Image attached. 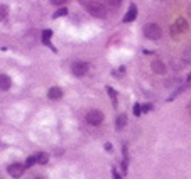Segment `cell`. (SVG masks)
Wrapping results in <instances>:
<instances>
[{"label": "cell", "instance_id": "obj_5", "mask_svg": "<svg viewBox=\"0 0 191 179\" xmlns=\"http://www.w3.org/2000/svg\"><path fill=\"white\" fill-rule=\"evenodd\" d=\"M9 174L12 177H20L24 174V171H26V166L24 164H19V162H14V164H10L9 166Z\"/></svg>", "mask_w": 191, "mask_h": 179}, {"label": "cell", "instance_id": "obj_15", "mask_svg": "<svg viewBox=\"0 0 191 179\" xmlns=\"http://www.w3.org/2000/svg\"><path fill=\"white\" fill-rule=\"evenodd\" d=\"M66 14H68V9H66V7H61V9L58 10L56 14L53 15V17H54V19H58V17H63V15H66Z\"/></svg>", "mask_w": 191, "mask_h": 179}, {"label": "cell", "instance_id": "obj_1", "mask_svg": "<svg viewBox=\"0 0 191 179\" xmlns=\"http://www.w3.org/2000/svg\"><path fill=\"white\" fill-rule=\"evenodd\" d=\"M86 9L93 17H107V9L102 2L98 0H88L86 2Z\"/></svg>", "mask_w": 191, "mask_h": 179}, {"label": "cell", "instance_id": "obj_17", "mask_svg": "<svg viewBox=\"0 0 191 179\" xmlns=\"http://www.w3.org/2000/svg\"><path fill=\"white\" fill-rule=\"evenodd\" d=\"M36 162H37L36 156H31V157H27V161H26V164H24V166H26V167H31V166H34Z\"/></svg>", "mask_w": 191, "mask_h": 179}, {"label": "cell", "instance_id": "obj_21", "mask_svg": "<svg viewBox=\"0 0 191 179\" xmlns=\"http://www.w3.org/2000/svg\"><path fill=\"white\" fill-rule=\"evenodd\" d=\"M112 177H113V179H122V176H120V174L117 172V169H112Z\"/></svg>", "mask_w": 191, "mask_h": 179}, {"label": "cell", "instance_id": "obj_25", "mask_svg": "<svg viewBox=\"0 0 191 179\" xmlns=\"http://www.w3.org/2000/svg\"><path fill=\"white\" fill-rule=\"evenodd\" d=\"M105 149H107L108 152H112V144H105Z\"/></svg>", "mask_w": 191, "mask_h": 179}, {"label": "cell", "instance_id": "obj_3", "mask_svg": "<svg viewBox=\"0 0 191 179\" xmlns=\"http://www.w3.org/2000/svg\"><path fill=\"white\" fill-rule=\"evenodd\" d=\"M85 118H86V122H88L90 125L97 127V125H100V123L103 122V113L100 110H90L88 113H86Z\"/></svg>", "mask_w": 191, "mask_h": 179}, {"label": "cell", "instance_id": "obj_26", "mask_svg": "<svg viewBox=\"0 0 191 179\" xmlns=\"http://www.w3.org/2000/svg\"><path fill=\"white\" fill-rule=\"evenodd\" d=\"M188 113H189V115H191V102H189V103H188Z\"/></svg>", "mask_w": 191, "mask_h": 179}, {"label": "cell", "instance_id": "obj_13", "mask_svg": "<svg viewBox=\"0 0 191 179\" xmlns=\"http://www.w3.org/2000/svg\"><path fill=\"white\" fill-rule=\"evenodd\" d=\"M107 91H108V97L112 100V103H113V105H117V93H115V90L112 88V86H107Z\"/></svg>", "mask_w": 191, "mask_h": 179}, {"label": "cell", "instance_id": "obj_16", "mask_svg": "<svg viewBox=\"0 0 191 179\" xmlns=\"http://www.w3.org/2000/svg\"><path fill=\"white\" fill-rule=\"evenodd\" d=\"M107 3L112 7V9H117V7H120V3H122V0H105Z\"/></svg>", "mask_w": 191, "mask_h": 179}, {"label": "cell", "instance_id": "obj_12", "mask_svg": "<svg viewBox=\"0 0 191 179\" xmlns=\"http://www.w3.org/2000/svg\"><path fill=\"white\" fill-rule=\"evenodd\" d=\"M181 61L183 63H191V47L184 49V52H183V56H181Z\"/></svg>", "mask_w": 191, "mask_h": 179}, {"label": "cell", "instance_id": "obj_18", "mask_svg": "<svg viewBox=\"0 0 191 179\" xmlns=\"http://www.w3.org/2000/svg\"><path fill=\"white\" fill-rule=\"evenodd\" d=\"M140 113H142V105L135 103V105H134V115L135 117H140Z\"/></svg>", "mask_w": 191, "mask_h": 179}, {"label": "cell", "instance_id": "obj_11", "mask_svg": "<svg viewBox=\"0 0 191 179\" xmlns=\"http://www.w3.org/2000/svg\"><path fill=\"white\" fill-rule=\"evenodd\" d=\"M127 125V115H118L117 117V120H115V128H117V130H122L123 127Z\"/></svg>", "mask_w": 191, "mask_h": 179}, {"label": "cell", "instance_id": "obj_23", "mask_svg": "<svg viewBox=\"0 0 191 179\" xmlns=\"http://www.w3.org/2000/svg\"><path fill=\"white\" fill-rule=\"evenodd\" d=\"M66 2H68V0H51V3H54V5H63Z\"/></svg>", "mask_w": 191, "mask_h": 179}, {"label": "cell", "instance_id": "obj_4", "mask_svg": "<svg viewBox=\"0 0 191 179\" xmlns=\"http://www.w3.org/2000/svg\"><path fill=\"white\" fill-rule=\"evenodd\" d=\"M90 69V64L88 63H83V61H80V63H74L71 66V71L74 76H85L86 73H88Z\"/></svg>", "mask_w": 191, "mask_h": 179}, {"label": "cell", "instance_id": "obj_6", "mask_svg": "<svg viewBox=\"0 0 191 179\" xmlns=\"http://www.w3.org/2000/svg\"><path fill=\"white\" fill-rule=\"evenodd\" d=\"M186 31H188V22H186L184 19H178L173 26V34L178 36V34H183V32H186Z\"/></svg>", "mask_w": 191, "mask_h": 179}, {"label": "cell", "instance_id": "obj_20", "mask_svg": "<svg viewBox=\"0 0 191 179\" xmlns=\"http://www.w3.org/2000/svg\"><path fill=\"white\" fill-rule=\"evenodd\" d=\"M7 15V7L5 5H0V20H3Z\"/></svg>", "mask_w": 191, "mask_h": 179}, {"label": "cell", "instance_id": "obj_22", "mask_svg": "<svg viewBox=\"0 0 191 179\" xmlns=\"http://www.w3.org/2000/svg\"><path fill=\"white\" fill-rule=\"evenodd\" d=\"M152 110V105H151V103H146V105H142V113H144V112H151Z\"/></svg>", "mask_w": 191, "mask_h": 179}, {"label": "cell", "instance_id": "obj_7", "mask_svg": "<svg viewBox=\"0 0 191 179\" xmlns=\"http://www.w3.org/2000/svg\"><path fill=\"white\" fill-rule=\"evenodd\" d=\"M151 68H152V71L157 73V74H164V73H166V69H168V68H166V64H164L161 59H156L154 63L151 64Z\"/></svg>", "mask_w": 191, "mask_h": 179}, {"label": "cell", "instance_id": "obj_8", "mask_svg": "<svg viewBox=\"0 0 191 179\" xmlns=\"http://www.w3.org/2000/svg\"><path fill=\"white\" fill-rule=\"evenodd\" d=\"M48 97L51 100H59L63 97V90H61L59 86H53V88H49V91H48Z\"/></svg>", "mask_w": 191, "mask_h": 179}, {"label": "cell", "instance_id": "obj_27", "mask_svg": "<svg viewBox=\"0 0 191 179\" xmlns=\"http://www.w3.org/2000/svg\"><path fill=\"white\" fill-rule=\"evenodd\" d=\"M189 15H191V5H189Z\"/></svg>", "mask_w": 191, "mask_h": 179}, {"label": "cell", "instance_id": "obj_24", "mask_svg": "<svg viewBox=\"0 0 191 179\" xmlns=\"http://www.w3.org/2000/svg\"><path fill=\"white\" fill-rule=\"evenodd\" d=\"M122 172H123V174L127 172V161H125V159L122 161Z\"/></svg>", "mask_w": 191, "mask_h": 179}, {"label": "cell", "instance_id": "obj_19", "mask_svg": "<svg viewBox=\"0 0 191 179\" xmlns=\"http://www.w3.org/2000/svg\"><path fill=\"white\" fill-rule=\"evenodd\" d=\"M51 36H53V32H51V31H44V32H43V41H44L46 44L49 42V37H51Z\"/></svg>", "mask_w": 191, "mask_h": 179}, {"label": "cell", "instance_id": "obj_2", "mask_svg": "<svg viewBox=\"0 0 191 179\" xmlns=\"http://www.w3.org/2000/svg\"><path fill=\"white\" fill-rule=\"evenodd\" d=\"M144 36H146L147 39H151V41H157V39H161V36H163V29L154 22H149V24L144 26Z\"/></svg>", "mask_w": 191, "mask_h": 179}, {"label": "cell", "instance_id": "obj_10", "mask_svg": "<svg viewBox=\"0 0 191 179\" xmlns=\"http://www.w3.org/2000/svg\"><path fill=\"white\" fill-rule=\"evenodd\" d=\"M10 85H12L10 78L7 74H0V90H9Z\"/></svg>", "mask_w": 191, "mask_h": 179}, {"label": "cell", "instance_id": "obj_9", "mask_svg": "<svg viewBox=\"0 0 191 179\" xmlns=\"http://www.w3.org/2000/svg\"><path fill=\"white\" fill-rule=\"evenodd\" d=\"M135 17H137V7L134 5V3H132L130 9H128V12H127V15L123 17V22H132V20H134Z\"/></svg>", "mask_w": 191, "mask_h": 179}, {"label": "cell", "instance_id": "obj_14", "mask_svg": "<svg viewBox=\"0 0 191 179\" xmlns=\"http://www.w3.org/2000/svg\"><path fill=\"white\" fill-rule=\"evenodd\" d=\"M36 159H37L39 164H48V154L39 152V154H36Z\"/></svg>", "mask_w": 191, "mask_h": 179}]
</instances>
